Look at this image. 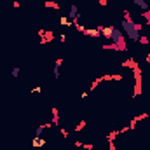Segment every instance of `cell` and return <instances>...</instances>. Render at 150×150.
I'll list each match as a JSON object with an SVG mask.
<instances>
[{
    "label": "cell",
    "mask_w": 150,
    "mask_h": 150,
    "mask_svg": "<svg viewBox=\"0 0 150 150\" xmlns=\"http://www.w3.org/2000/svg\"><path fill=\"white\" fill-rule=\"evenodd\" d=\"M44 145H47V141L42 140L40 136H35V138H33V148H40V147H44Z\"/></svg>",
    "instance_id": "obj_1"
},
{
    "label": "cell",
    "mask_w": 150,
    "mask_h": 150,
    "mask_svg": "<svg viewBox=\"0 0 150 150\" xmlns=\"http://www.w3.org/2000/svg\"><path fill=\"white\" fill-rule=\"evenodd\" d=\"M68 19H70V17H61V25H63V26H72V25H73V23H72V21H68Z\"/></svg>",
    "instance_id": "obj_2"
},
{
    "label": "cell",
    "mask_w": 150,
    "mask_h": 150,
    "mask_svg": "<svg viewBox=\"0 0 150 150\" xmlns=\"http://www.w3.org/2000/svg\"><path fill=\"white\" fill-rule=\"evenodd\" d=\"M45 7H49V9H60V5L56 2H45Z\"/></svg>",
    "instance_id": "obj_3"
},
{
    "label": "cell",
    "mask_w": 150,
    "mask_h": 150,
    "mask_svg": "<svg viewBox=\"0 0 150 150\" xmlns=\"http://www.w3.org/2000/svg\"><path fill=\"white\" fill-rule=\"evenodd\" d=\"M141 44H148V37H143V35H140V39H138Z\"/></svg>",
    "instance_id": "obj_4"
},
{
    "label": "cell",
    "mask_w": 150,
    "mask_h": 150,
    "mask_svg": "<svg viewBox=\"0 0 150 150\" xmlns=\"http://www.w3.org/2000/svg\"><path fill=\"white\" fill-rule=\"evenodd\" d=\"M12 77H19V68H17V66L12 68Z\"/></svg>",
    "instance_id": "obj_5"
},
{
    "label": "cell",
    "mask_w": 150,
    "mask_h": 150,
    "mask_svg": "<svg viewBox=\"0 0 150 150\" xmlns=\"http://www.w3.org/2000/svg\"><path fill=\"white\" fill-rule=\"evenodd\" d=\"M61 63H63V60H56V65H54V68H61Z\"/></svg>",
    "instance_id": "obj_6"
},
{
    "label": "cell",
    "mask_w": 150,
    "mask_h": 150,
    "mask_svg": "<svg viewBox=\"0 0 150 150\" xmlns=\"http://www.w3.org/2000/svg\"><path fill=\"white\" fill-rule=\"evenodd\" d=\"M40 91H42V87H39V86H37L35 89H31V92H40Z\"/></svg>",
    "instance_id": "obj_7"
},
{
    "label": "cell",
    "mask_w": 150,
    "mask_h": 150,
    "mask_svg": "<svg viewBox=\"0 0 150 150\" xmlns=\"http://www.w3.org/2000/svg\"><path fill=\"white\" fill-rule=\"evenodd\" d=\"M147 63H150V54H148V56H147Z\"/></svg>",
    "instance_id": "obj_8"
}]
</instances>
